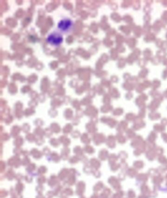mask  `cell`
<instances>
[{"mask_svg":"<svg viewBox=\"0 0 167 198\" xmlns=\"http://www.w3.org/2000/svg\"><path fill=\"white\" fill-rule=\"evenodd\" d=\"M63 37L61 35L57 34H52L48 36L47 41L52 45L57 46L63 42Z\"/></svg>","mask_w":167,"mask_h":198,"instance_id":"6da1fadb","label":"cell"},{"mask_svg":"<svg viewBox=\"0 0 167 198\" xmlns=\"http://www.w3.org/2000/svg\"><path fill=\"white\" fill-rule=\"evenodd\" d=\"M72 25V22L69 19H63L58 24V28L63 31L68 30Z\"/></svg>","mask_w":167,"mask_h":198,"instance_id":"7a4b0ae2","label":"cell"},{"mask_svg":"<svg viewBox=\"0 0 167 198\" xmlns=\"http://www.w3.org/2000/svg\"><path fill=\"white\" fill-rule=\"evenodd\" d=\"M8 164L11 167L18 168L22 164V161L18 156L15 155L10 158L8 161Z\"/></svg>","mask_w":167,"mask_h":198,"instance_id":"3957f363","label":"cell"},{"mask_svg":"<svg viewBox=\"0 0 167 198\" xmlns=\"http://www.w3.org/2000/svg\"><path fill=\"white\" fill-rule=\"evenodd\" d=\"M93 140L95 145H99L104 141V136L103 134H95L93 136Z\"/></svg>","mask_w":167,"mask_h":198,"instance_id":"277c9868","label":"cell"},{"mask_svg":"<svg viewBox=\"0 0 167 198\" xmlns=\"http://www.w3.org/2000/svg\"><path fill=\"white\" fill-rule=\"evenodd\" d=\"M86 129L89 133L91 134H94L97 130V129L95 124L92 122H90L87 123V124L86 125Z\"/></svg>","mask_w":167,"mask_h":198,"instance_id":"5b68a950","label":"cell"},{"mask_svg":"<svg viewBox=\"0 0 167 198\" xmlns=\"http://www.w3.org/2000/svg\"><path fill=\"white\" fill-rule=\"evenodd\" d=\"M69 175V170L67 168H63L58 173V178L60 181H63L68 177Z\"/></svg>","mask_w":167,"mask_h":198,"instance_id":"8992f818","label":"cell"},{"mask_svg":"<svg viewBox=\"0 0 167 198\" xmlns=\"http://www.w3.org/2000/svg\"><path fill=\"white\" fill-rule=\"evenodd\" d=\"M21 130V129L19 126L17 125L13 126L11 129V136L13 138L17 137L18 136V135L20 133Z\"/></svg>","mask_w":167,"mask_h":198,"instance_id":"52a82bcc","label":"cell"},{"mask_svg":"<svg viewBox=\"0 0 167 198\" xmlns=\"http://www.w3.org/2000/svg\"><path fill=\"white\" fill-rule=\"evenodd\" d=\"M59 179L58 177L56 176L55 175H51L50 177L48 180V184L51 186L54 185H57L59 182Z\"/></svg>","mask_w":167,"mask_h":198,"instance_id":"ba28073f","label":"cell"},{"mask_svg":"<svg viewBox=\"0 0 167 198\" xmlns=\"http://www.w3.org/2000/svg\"><path fill=\"white\" fill-rule=\"evenodd\" d=\"M30 155H32V157L35 159H41L42 157L43 154L38 150L37 149L34 148L30 151Z\"/></svg>","mask_w":167,"mask_h":198,"instance_id":"9c48e42d","label":"cell"},{"mask_svg":"<svg viewBox=\"0 0 167 198\" xmlns=\"http://www.w3.org/2000/svg\"><path fill=\"white\" fill-rule=\"evenodd\" d=\"M49 159H50V161H53L55 163H57L59 162L60 160V157L58 154L56 153V152H52L50 154V156H48V160H49Z\"/></svg>","mask_w":167,"mask_h":198,"instance_id":"30bf717a","label":"cell"},{"mask_svg":"<svg viewBox=\"0 0 167 198\" xmlns=\"http://www.w3.org/2000/svg\"><path fill=\"white\" fill-rule=\"evenodd\" d=\"M58 140H59L60 143L62 144V145H63L65 147H67L70 145V144H71V140H70V139L66 136L65 135H62V136H60V137L58 139Z\"/></svg>","mask_w":167,"mask_h":198,"instance_id":"8fae6325","label":"cell"},{"mask_svg":"<svg viewBox=\"0 0 167 198\" xmlns=\"http://www.w3.org/2000/svg\"><path fill=\"white\" fill-rule=\"evenodd\" d=\"M90 164L92 168L96 170H97L101 166V163L99 161V160L94 158L91 159L90 160Z\"/></svg>","mask_w":167,"mask_h":198,"instance_id":"7c38bea8","label":"cell"},{"mask_svg":"<svg viewBox=\"0 0 167 198\" xmlns=\"http://www.w3.org/2000/svg\"><path fill=\"white\" fill-rule=\"evenodd\" d=\"M70 153V150L68 147H65L61 150V157L63 160H66L68 159L69 154Z\"/></svg>","mask_w":167,"mask_h":198,"instance_id":"4fadbf2b","label":"cell"},{"mask_svg":"<svg viewBox=\"0 0 167 198\" xmlns=\"http://www.w3.org/2000/svg\"><path fill=\"white\" fill-rule=\"evenodd\" d=\"M50 129H51V131L55 134L59 133L61 130L60 126L56 123H51V124L50 126Z\"/></svg>","mask_w":167,"mask_h":198,"instance_id":"5bb4252c","label":"cell"},{"mask_svg":"<svg viewBox=\"0 0 167 198\" xmlns=\"http://www.w3.org/2000/svg\"><path fill=\"white\" fill-rule=\"evenodd\" d=\"M24 143V139L22 136H18L14 140L13 143L16 147H21Z\"/></svg>","mask_w":167,"mask_h":198,"instance_id":"9a60e30c","label":"cell"},{"mask_svg":"<svg viewBox=\"0 0 167 198\" xmlns=\"http://www.w3.org/2000/svg\"><path fill=\"white\" fill-rule=\"evenodd\" d=\"M34 135L37 137H42L45 135V130L40 127H37L34 130Z\"/></svg>","mask_w":167,"mask_h":198,"instance_id":"2e32d148","label":"cell"},{"mask_svg":"<svg viewBox=\"0 0 167 198\" xmlns=\"http://www.w3.org/2000/svg\"><path fill=\"white\" fill-rule=\"evenodd\" d=\"M73 126L71 124L68 123L67 124L65 125L63 129V133L65 134H68L71 133H72V130H73Z\"/></svg>","mask_w":167,"mask_h":198,"instance_id":"e0dca14e","label":"cell"},{"mask_svg":"<svg viewBox=\"0 0 167 198\" xmlns=\"http://www.w3.org/2000/svg\"><path fill=\"white\" fill-rule=\"evenodd\" d=\"M81 141L84 144H88L91 142V138L89 137V135L87 133L82 134L81 136Z\"/></svg>","mask_w":167,"mask_h":198,"instance_id":"ac0fdd59","label":"cell"},{"mask_svg":"<svg viewBox=\"0 0 167 198\" xmlns=\"http://www.w3.org/2000/svg\"><path fill=\"white\" fill-rule=\"evenodd\" d=\"M15 176L16 175L15 172L12 169H9L5 175V176L8 178V180H9V181L12 180L14 178H15Z\"/></svg>","mask_w":167,"mask_h":198,"instance_id":"d6986e66","label":"cell"},{"mask_svg":"<svg viewBox=\"0 0 167 198\" xmlns=\"http://www.w3.org/2000/svg\"><path fill=\"white\" fill-rule=\"evenodd\" d=\"M74 153L77 156H83V150L81 146H76L74 149Z\"/></svg>","mask_w":167,"mask_h":198,"instance_id":"ffe728a7","label":"cell"},{"mask_svg":"<svg viewBox=\"0 0 167 198\" xmlns=\"http://www.w3.org/2000/svg\"><path fill=\"white\" fill-rule=\"evenodd\" d=\"M36 165L34 163H31L29 164L28 165L27 167L26 168V171L29 173L33 174V172H34V170L36 169Z\"/></svg>","mask_w":167,"mask_h":198,"instance_id":"44dd1931","label":"cell"},{"mask_svg":"<svg viewBox=\"0 0 167 198\" xmlns=\"http://www.w3.org/2000/svg\"><path fill=\"white\" fill-rule=\"evenodd\" d=\"M49 142L50 145L55 148H57L58 146H59L60 143L59 140L55 138L51 139Z\"/></svg>","mask_w":167,"mask_h":198,"instance_id":"7402d4cb","label":"cell"},{"mask_svg":"<svg viewBox=\"0 0 167 198\" xmlns=\"http://www.w3.org/2000/svg\"><path fill=\"white\" fill-rule=\"evenodd\" d=\"M83 150L85 152L88 154H93L95 153V149L93 147L89 145H87L84 147Z\"/></svg>","mask_w":167,"mask_h":198,"instance_id":"603a6c76","label":"cell"},{"mask_svg":"<svg viewBox=\"0 0 167 198\" xmlns=\"http://www.w3.org/2000/svg\"><path fill=\"white\" fill-rule=\"evenodd\" d=\"M26 138L27 141H28L29 142H34L36 140V136L32 134H26Z\"/></svg>","mask_w":167,"mask_h":198,"instance_id":"cb8c5ba5","label":"cell"},{"mask_svg":"<svg viewBox=\"0 0 167 198\" xmlns=\"http://www.w3.org/2000/svg\"><path fill=\"white\" fill-rule=\"evenodd\" d=\"M107 151L105 150H103L99 153V158L101 160H104L107 157Z\"/></svg>","mask_w":167,"mask_h":198,"instance_id":"d4e9b609","label":"cell"},{"mask_svg":"<svg viewBox=\"0 0 167 198\" xmlns=\"http://www.w3.org/2000/svg\"><path fill=\"white\" fill-rule=\"evenodd\" d=\"M79 159H80L79 158L78 156L75 155V156H72L69 160V162L71 164L77 163V162L79 161Z\"/></svg>","mask_w":167,"mask_h":198,"instance_id":"484cf974","label":"cell"},{"mask_svg":"<svg viewBox=\"0 0 167 198\" xmlns=\"http://www.w3.org/2000/svg\"><path fill=\"white\" fill-rule=\"evenodd\" d=\"M47 172V168L46 167V166H41L38 168L37 171V174L40 175H42L43 174H45Z\"/></svg>","mask_w":167,"mask_h":198,"instance_id":"4316f807","label":"cell"},{"mask_svg":"<svg viewBox=\"0 0 167 198\" xmlns=\"http://www.w3.org/2000/svg\"><path fill=\"white\" fill-rule=\"evenodd\" d=\"M93 169H94L92 168L90 165L89 166L88 165H86L85 166H84V167L83 168V171L86 174H89L92 173V172L93 171Z\"/></svg>","mask_w":167,"mask_h":198,"instance_id":"83f0119b","label":"cell"},{"mask_svg":"<svg viewBox=\"0 0 167 198\" xmlns=\"http://www.w3.org/2000/svg\"><path fill=\"white\" fill-rule=\"evenodd\" d=\"M24 150H23L20 147H16L13 150V153L15 154V155L17 156L22 155L23 151Z\"/></svg>","mask_w":167,"mask_h":198,"instance_id":"f1b7e54d","label":"cell"},{"mask_svg":"<svg viewBox=\"0 0 167 198\" xmlns=\"http://www.w3.org/2000/svg\"><path fill=\"white\" fill-rule=\"evenodd\" d=\"M46 181H47V179L46 177L42 175H40V176L37 179V182L40 184L44 183L45 182H46Z\"/></svg>","mask_w":167,"mask_h":198,"instance_id":"f546056e","label":"cell"},{"mask_svg":"<svg viewBox=\"0 0 167 198\" xmlns=\"http://www.w3.org/2000/svg\"><path fill=\"white\" fill-rule=\"evenodd\" d=\"M30 126L27 123H25L24 125H23L22 128V130L23 131V132H24L25 133H28L30 130Z\"/></svg>","mask_w":167,"mask_h":198,"instance_id":"4dcf8cb0","label":"cell"},{"mask_svg":"<svg viewBox=\"0 0 167 198\" xmlns=\"http://www.w3.org/2000/svg\"><path fill=\"white\" fill-rule=\"evenodd\" d=\"M35 143L38 145V146H41L43 144H44V143L45 142V140L42 137H37L36 139V140H35Z\"/></svg>","mask_w":167,"mask_h":198,"instance_id":"1f68e13d","label":"cell"},{"mask_svg":"<svg viewBox=\"0 0 167 198\" xmlns=\"http://www.w3.org/2000/svg\"><path fill=\"white\" fill-rule=\"evenodd\" d=\"M30 158H29L28 156H25V157L22 161V164L23 166H26L30 164Z\"/></svg>","mask_w":167,"mask_h":198,"instance_id":"d6a6232c","label":"cell"},{"mask_svg":"<svg viewBox=\"0 0 167 198\" xmlns=\"http://www.w3.org/2000/svg\"><path fill=\"white\" fill-rule=\"evenodd\" d=\"M10 138V135L8 133H3L1 134V140L4 141L9 140Z\"/></svg>","mask_w":167,"mask_h":198,"instance_id":"836d02e7","label":"cell"},{"mask_svg":"<svg viewBox=\"0 0 167 198\" xmlns=\"http://www.w3.org/2000/svg\"><path fill=\"white\" fill-rule=\"evenodd\" d=\"M44 130H45V135L46 137H50L52 135L53 132L51 131L50 128H46V129H44Z\"/></svg>","mask_w":167,"mask_h":198,"instance_id":"e575fe53","label":"cell"},{"mask_svg":"<svg viewBox=\"0 0 167 198\" xmlns=\"http://www.w3.org/2000/svg\"><path fill=\"white\" fill-rule=\"evenodd\" d=\"M34 125L40 127L44 125V122L41 119H36L34 121Z\"/></svg>","mask_w":167,"mask_h":198,"instance_id":"d590c367","label":"cell"},{"mask_svg":"<svg viewBox=\"0 0 167 198\" xmlns=\"http://www.w3.org/2000/svg\"><path fill=\"white\" fill-rule=\"evenodd\" d=\"M81 135V133L79 131H78L77 130H76L75 131H74L73 132H72L71 133V135L73 137V138H77L80 136Z\"/></svg>","mask_w":167,"mask_h":198,"instance_id":"8d00e7d4","label":"cell"},{"mask_svg":"<svg viewBox=\"0 0 167 198\" xmlns=\"http://www.w3.org/2000/svg\"><path fill=\"white\" fill-rule=\"evenodd\" d=\"M51 150L50 149L46 147L45 148H44L43 149V154L45 155H50V154H51Z\"/></svg>","mask_w":167,"mask_h":198,"instance_id":"74e56055","label":"cell"},{"mask_svg":"<svg viewBox=\"0 0 167 198\" xmlns=\"http://www.w3.org/2000/svg\"><path fill=\"white\" fill-rule=\"evenodd\" d=\"M15 179L18 182H20L22 180H23L24 177L21 174H17V175L15 176Z\"/></svg>","mask_w":167,"mask_h":198,"instance_id":"f35d334b","label":"cell"},{"mask_svg":"<svg viewBox=\"0 0 167 198\" xmlns=\"http://www.w3.org/2000/svg\"><path fill=\"white\" fill-rule=\"evenodd\" d=\"M25 180L26 182L30 183L32 181V177L30 175H27L25 177Z\"/></svg>","mask_w":167,"mask_h":198,"instance_id":"ab89813d","label":"cell"},{"mask_svg":"<svg viewBox=\"0 0 167 198\" xmlns=\"http://www.w3.org/2000/svg\"><path fill=\"white\" fill-rule=\"evenodd\" d=\"M92 174L95 176V177H99L101 176V173L99 172L98 170L96 169H93V171L92 172Z\"/></svg>","mask_w":167,"mask_h":198,"instance_id":"60d3db41","label":"cell"},{"mask_svg":"<svg viewBox=\"0 0 167 198\" xmlns=\"http://www.w3.org/2000/svg\"><path fill=\"white\" fill-rule=\"evenodd\" d=\"M5 167H6V166H5V162L3 161H1V167H0L1 168V172H3L4 171Z\"/></svg>","mask_w":167,"mask_h":198,"instance_id":"b9f144b4","label":"cell"},{"mask_svg":"<svg viewBox=\"0 0 167 198\" xmlns=\"http://www.w3.org/2000/svg\"><path fill=\"white\" fill-rule=\"evenodd\" d=\"M81 159L82 160V161L83 163H87V162L88 159H87V157H86L85 156H84V155H83L82 157L81 158Z\"/></svg>","mask_w":167,"mask_h":198,"instance_id":"7bdbcfd3","label":"cell"},{"mask_svg":"<svg viewBox=\"0 0 167 198\" xmlns=\"http://www.w3.org/2000/svg\"><path fill=\"white\" fill-rule=\"evenodd\" d=\"M72 123L74 125H75V126H77V125H78L79 123V120H78V119H74L72 120Z\"/></svg>","mask_w":167,"mask_h":198,"instance_id":"ee69618b","label":"cell"}]
</instances>
